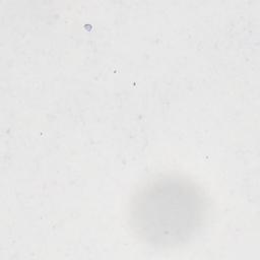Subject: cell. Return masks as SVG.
<instances>
[{
  "label": "cell",
  "mask_w": 260,
  "mask_h": 260,
  "mask_svg": "<svg viewBox=\"0 0 260 260\" xmlns=\"http://www.w3.org/2000/svg\"><path fill=\"white\" fill-rule=\"evenodd\" d=\"M206 201L199 187L179 175H162L145 183L130 203V222L148 244L170 248L181 245L200 229Z\"/></svg>",
  "instance_id": "6da1fadb"
}]
</instances>
